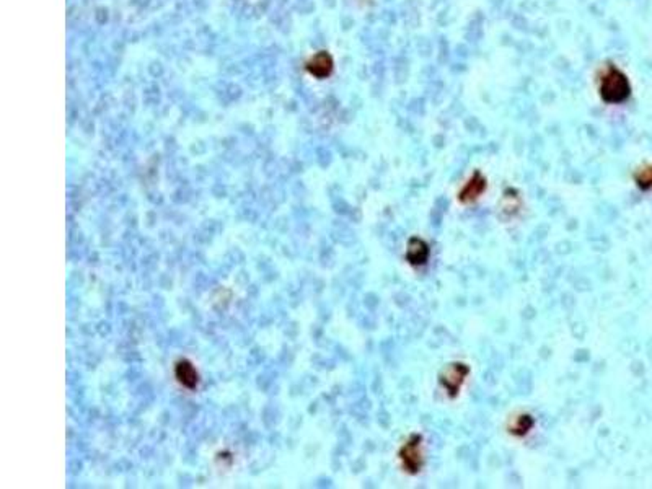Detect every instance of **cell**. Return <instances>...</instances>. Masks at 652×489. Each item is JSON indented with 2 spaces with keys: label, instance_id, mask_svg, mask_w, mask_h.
Masks as SVG:
<instances>
[{
  "label": "cell",
  "instance_id": "277c9868",
  "mask_svg": "<svg viewBox=\"0 0 652 489\" xmlns=\"http://www.w3.org/2000/svg\"><path fill=\"white\" fill-rule=\"evenodd\" d=\"M486 188H488L486 177H484L479 170H476V172L468 178V181L464 184V188L459 191V201L465 206L473 204V202H476L481 196H483V193L486 191Z\"/></svg>",
  "mask_w": 652,
  "mask_h": 489
},
{
  "label": "cell",
  "instance_id": "7a4b0ae2",
  "mask_svg": "<svg viewBox=\"0 0 652 489\" xmlns=\"http://www.w3.org/2000/svg\"><path fill=\"white\" fill-rule=\"evenodd\" d=\"M400 461L401 467L406 473L416 474L424 467V452H423V437L419 434H413L408 441L405 442L400 449Z\"/></svg>",
  "mask_w": 652,
  "mask_h": 489
},
{
  "label": "cell",
  "instance_id": "3957f363",
  "mask_svg": "<svg viewBox=\"0 0 652 489\" xmlns=\"http://www.w3.org/2000/svg\"><path fill=\"white\" fill-rule=\"evenodd\" d=\"M470 375V367L464 362H452L443 368L439 382H441L442 389L450 398H457L460 393L461 386H464L466 377Z\"/></svg>",
  "mask_w": 652,
  "mask_h": 489
},
{
  "label": "cell",
  "instance_id": "5b68a950",
  "mask_svg": "<svg viewBox=\"0 0 652 489\" xmlns=\"http://www.w3.org/2000/svg\"><path fill=\"white\" fill-rule=\"evenodd\" d=\"M429 258H431V248L424 242L423 238L411 237L408 244H406V261L411 266L419 267L428 265Z\"/></svg>",
  "mask_w": 652,
  "mask_h": 489
},
{
  "label": "cell",
  "instance_id": "ba28073f",
  "mask_svg": "<svg viewBox=\"0 0 652 489\" xmlns=\"http://www.w3.org/2000/svg\"><path fill=\"white\" fill-rule=\"evenodd\" d=\"M535 426V419L530 414H519V416L512 418L511 426H509V432L516 437H524L529 434Z\"/></svg>",
  "mask_w": 652,
  "mask_h": 489
},
{
  "label": "cell",
  "instance_id": "52a82bcc",
  "mask_svg": "<svg viewBox=\"0 0 652 489\" xmlns=\"http://www.w3.org/2000/svg\"><path fill=\"white\" fill-rule=\"evenodd\" d=\"M307 69L313 77L326 78L333 72V59L326 51H321L312 57V61L307 64Z\"/></svg>",
  "mask_w": 652,
  "mask_h": 489
},
{
  "label": "cell",
  "instance_id": "8992f818",
  "mask_svg": "<svg viewBox=\"0 0 652 489\" xmlns=\"http://www.w3.org/2000/svg\"><path fill=\"white\" fill-rule=\"evenodd\" d=\"M175 375H177V380L184 389L193 390L200 384V373H197L193 364L188 361H179L177 364V367H175Z\"/></svg>",
  "mask_w": 652,
  "mask_h": 489
},
{
  "label": "cell",
  "instance_id": "6da1fadb",
  "mask_svg": "<svg viewBox=\"0 0 652 489\" xmlns=\"http://www.w3.org/2000/svg\"><path fill=\"white\" fill-rule=\"evenodd\" d=\"M599 96L607 105H622L631 96L630 78L617 66H607L599 78Z\"/></svg>",
  "mask_w": 652,
  "mask_h": 489
},
{
  "label": "cell",
  "instance_id": "9c48e42d",
  "mask_svg": "<svg viewBox=\"0 0 652 489\" xmlns=\"http://www.w3.org/2000/svg\"><path fill=\"white\" fill-rule=\"evenodd\" d=\"M636 184L641 189H651L652 188V167H647L644 170H640L636 173Z\"/></svg>",
  "mask_w": 652,
  "mask_h": 489
}]
</instances>
